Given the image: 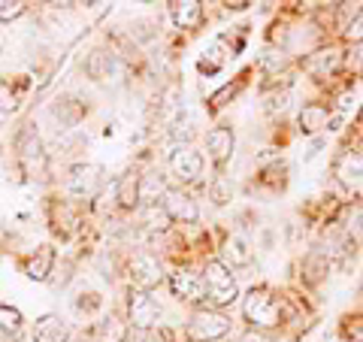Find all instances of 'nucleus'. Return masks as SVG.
I'll list each match as a JSON object with an SVG mask.
<instances>
[{
    "label": "nucleus",
    "instance_id": "30",
    "mask_svg": "<svg viewBox=\"0 0 363 342\" xmlns=\"http://www.w3.org/2000/svg\"><path fill=\"white\" fill-rule=\"evenodd\" d=\"M212 200L215 203H218V206H224V203L227 200H230V182H227V179H218V182H215V185H212Z\"/></svg>",
    "mask_w": 363,
    "mask_h": 342
},
{
    "label": "nucleus",
    "instance_id": "19",
    "mask_svg": "<svg viewBox=\"0 0 363 342\" xmlns=\"http://www.w3.org/2000/svg\"><path fill=\"white\" fill-rule=\"evenodd\" d=\"M339 61H342V55H339L336 49H321V52L309 55V61H306V70H309L312 76H327V73L336 70Z\"/></svg>",
    "mask_w": 363,
    "mask_h": 342
},
{
    "label": "nucleus",
    "instance_id": "29",
    "mask_svg": "<svg viewBox=\"0 0 363 342\" xmlns=\"http://www.w3.org/2000/svg\"><path fill=\"white\" fill-rule=\"evenodd\" d=\"M288 91H279V94H267V104H264V109L269 112V116H276V112H285L288 109Z\"/></svg>",
    "mask_w": 363,
    "mask_h": 342
},
{
    "label": "nucleus",
    "instance_id": "15",
    "mask_svg": "<svg viewBox=\"0 0 363 342\" xmlns=\"http://www.w3.org/2000/svg\"><path fill=\"white\" fill-rule=\"evenodd\" d=\"M167 194V179L164 173H157V170H149L145 176H140V203L143 206H157V200H161Z\"/></svg>",
    "mask_w": 363,
    "mask_h": 342
},
{
    "label": "nucleus",
    "instance_id": "4",
    "mask_svg": "<svg viewBox=\"0 0 363 342\" xmlns=\"http://www.w3.org/2000/svg\"><path fill=\"white\" fill-rule=\"evenodd\" d=\"M161 303H157L149 291H136L130 288L128 294V321L133 330H152L161 327Z\"/></svg>",
    "mask_w": 363,
    "mask_h": 342
},
{
    "label": "nucleus",
    "instance_id": "10",
    "mask_svg": "<svg viewBox=\"0 0 363 342\" xmlns=\"http://www.w3.org/2000/svg\"><path fill=\"white\" fill-rule=\"evenodd\" d=\"M169 291L176 294L179 300L185 303H203L206 300V285H203L200 272H191V270H176L169 276Z\"/></svg>",
    "mask_w": 363,
    "mask_h": 342
},
{
    "label": "nucleus",
    "instance_id": "20",
    "mask_svg": "<svg viewBox=\"0 0 363 342\" xmlns=\"http://www.w3.org/2000/svg\"><path fill=\"white\" fill-rule=\"evenodd\" d=\"M327 270H330V258H327L324 252H309L303 260V279L309 282V285H318L324 276H327Z\"/></svg>",
    "mask_w": 363,
    "mask_h": 342
},
{
    "label": "nucleus",
    "instance_id": "32",
    "mask_svg": "<svg viewBox=\"0 0 363 342\" xmlns=\"http://www.w3.org/2000/svg\"><path fill=\"white\" fill-rule=\"evenodd\" d=\"M360 121H363V109H360Z\"/></svg>",
    "mask_w": 363,
    "mask_h": 342
},
{
    "label": "nucleus",
    "instance_id": "22",
    "mask_svg": "<svg viewBox=\"0 0 363 342\" xmlns=\"http://www.w3.org/2000/svg\"><path fill=\"white\" fill-rule=\"evenodd\" d=\"M173 18L179 28H197L203 18V6L197 0H185V4H173Z\"/></svg>",
    "mask_w": 363,
    "mask_h": 342
},
{
    "label": "nucleus",
    "instance_id": "17",
    "mask_svg": "<svg viewBox=\"0 0 363 342\" xmlns=\"http://www.w3.org/2000/svg\"><path fill=\"white\" fill-rule=\"evenodd\" d=\"M336 176L339 182H345L348 188H357L360 182H363V158L360 155H342L336 161Z\"/></svg>",
    "mask_w": 363,
    "mask_h": 342
},
{
    "label": "nucleus",
    "instance_id": "24",
    "mask_svg": "<svg viewBox=\"0 0 363 342\" xmlns=\"http://www.w3.org/2000/svg\"><path fill=\"white\" fill-rule=\"evenodd\" d=\"M169 215H167V209L164 206H145V227L149 231H155V233H164V231H169Z\"/></svg>",
    "mask_w": 363,
    "mask_h": 342
},
{
    "label": "nucleus",
    "instance_id": "25",
    "mask_svg": "<svg viewBox=\"0 0 363 342\" xmlns=\"http://www.w3.org/2000/svg\"><path fill=\"white\" fill-rule=\"evenodd\" d=\"M28 13V4L21 0H0V21H16Z\"/></svg>",
    "mask_w": 363,
    "mask_h": 342
},
{
    "label": "nucleus",
    "instance_id": "9",
    "mask_svg": "<svg viewBox=\"0 0 363 342\" xmlns=\"http://www.w3.org/2000/svg\"><path fill=\"white\" fill-rule=\"evenodd\" d=\"M100 182H104V170L97 164H76L70 170V176H67V194H73V197H91Z\"/></svg>",
    "mask_w": 363,
    "mask_h": 342
},
{
    "label": "nucleus",
    "instance_id": "28",
    "mask_svg": "<svg viewBox=\"0 0 363 342\" xmlns=\"http://www.w3.org/2000/svg\"><path fill=\"white\" fill-rule=\"evenodd\" d=\"M345 40L348 43H363V9H357V16L345 25Z\"/></svg>",
    "mask_w": 363,
    "mask_h": 342
},
{
    "label": "nucleus",
    "instance_id": "23",
    "mask_svg": "<svg viewBox=\"0 0 363 342\" xmlns=\"http://www.w3.org/2000/svg\"><path fill=\"white\" fill-rule=\"evenodd\" d=\"M21 327H25V318L16 306H6L0 303V333H9V336H18Z\"/></svg>",
    "mask_w": 363,
    "mask_h": 342
},
{
    "label": "nucleus",
    "instance_id": "21",
    "mask_svg": "<svg viewBox=\"0 0 363 342\" xmlns=\"http://www.w3.org/2000/svg\"><path fill=\"white\" fill-rule=\"evenodd\" d=\"M116 197L124 209H133L140 203V176L136 173H124L118 179V188H116Z\"/></svg>",
    "mask_w": 363,
    "mask_h": 342
},
{
    "label": "nucleus",
    "instance_id": "18",
    "mask_svg": "<svg viewBox=\"0 0 363 342\" xmlns=\"http://www.w3.org/2000/svg\"><path fill=\"white\" fill-rule=\"evenodd\" d=\"M327 118H330V106H324V104H306L297 121H300V131L303 133H318L327 124Z\"/></svg>",
    "mask_w": 363,
    "mask_h": 342
},
{
    "label": "nucleus",
    "instance_id": "13",
    "mask_svg": "<svg viewBox=\"0 0 363 342\" xmlns=\"http://www.w3.org/2000/svg\"><path fill=\"white\" fill-rule=\"evenodd\" d=\"M52 267H55V252H52V246H40L37 252H30L25 260H21V270H25V276H28V279H37V282L49 279Z\"/></svg>",
    "mask_w": 363,
    "mask_h": 342
},
{
    "label": "nucleus",
    "instance_id": "5",
    "mask_svg": "<svg viewBox=\"0 0 363 342\" xmlns=\"http://www.w3.org/2000/svg\"><path fill=\"white\" fill-rule=\"evenodd\" d=\"M16 152H18V164L25 167V173L28 176H37L43 173V167H45V152H43V140H40V133L30 128H21V133L16 136Z\"/></svg>",
    "mask_w": 363,
    "mask_h": 342
},
{
    "label": "nucleus",
    "instance_id": "8",
    "mask_svg": "<svg viewBox=\"0 0 363 342\" xmlns=\"http://www.w3.org/2000/svg\"><path fill=\"white\" fill-rule=\"evenodd\" d=\"M164 209H167L169 219L182 221V224H197V219H200L197 200L191 197L188 191H182V188H169L164 194Z\"/></svg>",
    "mask_w": 363,
    "mask_h": 342
},
{
    "label": "nucleus",
    "instance_id": "12",
    "mask_svg": "<svg viewBox=\"0 0 363 342\" xmlns=\"http://www.w3.org/2000/svg\"><path fill=\"white\" fill-rule=\"evenodd\" d=\"M70 339V327H67L58 315H43L33 324L30 342H67Z\"/></svg>",
    "mask_w": 363,
    "mask_h": 342
},
{
    "label": "nucleus",
    "instance_id": "11",
    "mask_svg": "<svg viewBox=\"0 0 363 342\" xmlns=\"http://www.w3.org/2000/svg\"><path fill=\"white\" fill-rule=\"evenodd\" d=\"M233 143H236V136L230 128H224V124H218V128H212L206 133V149H209V158L218 167H224L227 161H230V155H233Z\"/></svg>",
    "mask_w": 363,
    "mask_h": 342
},
{
    "label": "nucleus",
    "instance_id": "1",
    "mask_svg": "<svg viewBox=\"0 0 363 342\" xmlns=\"http://www.w3.org/2000/svg\"><path fill=\"white\" fill-rule=\"evenodd\" d=\"M203 285H206V300L215 306V309L230 306V303H236V297H240L236 276L224 260H209V264L203 267Z\"/></svg>",
    "mask_w": 363,
    "mask_h": 342
},
{
    "label": "nucleus",
    "instance_id": "16",
    "mask_svg": "<svg viewBox=\"0 0 363 342\" xmlns=\"http://www.w3.org/2000/svg\"><path fill=\"white\" fill-rule=\"evenodd\" d=\"M112 70H116V58H112V52H104V49H94L88 55L85 61V73L94 79V82H104V79L112 76Z\"/></svg>",
    "mask_w": 363,
    "mask_h": 342
},
{
    "label": "nucleus",
    "instance_id": "27",
    "mask_svg": "<svg viewBox=\"0 0 363 342\" xmlns=\"http://www.w3.org/2000/svg\"><path fill=\"white\" fill-rule=\"evenodd\" d=\"M342 336H345V342H363V318L360 315L345 318L342 321Z\"/></svg>",
    "mask_w": 363,
    "mask_h": 342
},
{
    "label": "nucleus",
    "instance_id": "6",
    "mask_svg": "<svg viewBox=\"0 0 363 342\" xmlns=\"http://www.w3.org/2000/svg\"><path fill=\"white\" fill-rule=\"evenodd\" d=\"M128 272H130V282H133L136 291H152V288H157V285L164 282L161 260H157L155 255H145V252L130 258Z\"/></svg>",
    "mask_w": 363,
    "mask_h": 342
},
{
    "label": "nucleus",
    "instance_id": "7",
    "mask_svg": "<svg viewBox=\"0 0 363 342\" xmlns=\"http://www.w3.org/2000/svg\"><path fill=\"white\" fill-rule=\"evenodd\" d=\"M169 170H173V176L182 185H191V182H197L203 176V155L197 149H191V145H179L169 155Z\"/></svg>",
    "mask_w": 363,
    "mask_h": 342
},
{
    "label": "nucleus",
    "instance_id": "14",
    "mask_svg": "<svg viewBox=\"0 0 363 342\" xmlns=\"http://www.w3.org/2000/svg\"><path fill=\"white\" fill-rule=\"evenodd\" d=\"M221 252H224V264H227V267H248V264L255 260V248L248 246V239L240 236V233L227 236Z\"/></svg>",
    "mask_w": 363,
    "mask_h": 342
},
{
    "label": "nucleus",
    "instance_id": "26",
    "mask_svg": "<svg viewBox=\"0 0 363 342\" xmlns=\"http://www.w3.org/2000/svg\"><path fill=\"white\" fill-rule=\"evenodd\" d=\"M18 109V94L6 79H0V112H16Z\"/></svg>",
    "mask_w": 363,
    "mask_h": 342
},
{
    "label": "nucleus",
    "instance_id": "3",
    "mask_svg": "<svg viewBox=\"0 0 363 342\" xmlns=\"http://www.w3.org/2000/svg\"><path fill=\"white\" fill-rule=\"evenodd\" d=\"M230 333V318L218 309H197L188 321V339L191 342H215Z\"/></svg>",
    "mask_w": 363,
    "mask_h": 342
},
{
    "label": "nucleus",
    "instance_id": "31",
    "mask_svg": "<svg viewBox=\"0 0 363 342\" xmlns=\"http://www.w3.org/2000/svg\"><path fill=\"white\" fill-rule=\"evenodd\" d=\"M0 342H16V336H9V333H0Z\"/></svg>",
    "mask_w": 363,
    "mask_h": 342
},
{
    "label": "nucleus",
    "instance_id": "2",
    "mask_svg": "<svg viewBox=\"0 0 363 342\" xmlns=\"http://www.w3.org/2000/svg\"><path fill=\"white\" fill-rule=\"evenodd\" d=\"M242 315L255 330H269L281 324V306L269 288H252L242 300Z\"/></svg>",
    "mask_w": 363,
    "mask_h": 342
}]
</instances>
